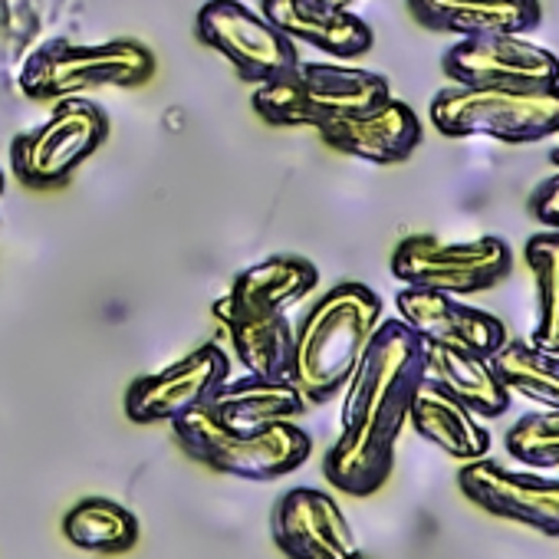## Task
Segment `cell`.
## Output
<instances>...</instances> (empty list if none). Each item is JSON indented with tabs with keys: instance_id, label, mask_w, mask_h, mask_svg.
<instances>
[{
	"instance_id": "6da1fadb",
	"label": "cell",
	"mask_w": 559,
	"mask_h": 559,
	"mask_svg": "<svg viewBox=\"0 0 559 559\" xmlns=\"http://www.w3.org/2000/svg\"><path fill=\"white\" fill-rule=\"evenodd\" d=\"M421 382L425 340L399 317L382 320L343 389L340 438L323 457V474L336 490L349 497H372L385 487Z\"/></svg>"
},
{
	"instance_id": "7a4b0ae2",
	"label": "cell",
	"mask_w": 559,
	"mask_h": 559,
	"mask_svg": "<svg viewBox=\"0 0 559 559\" xmlns=\"http://www.w3.org/2000/svg\"><path fill=\"white\" fill-rule=\"evenodd\" d=\"M382 320V297L356 280L330 287L307 310L294 330L290 372V382L304 392L307 405H326L346 389Z\"/></svg>"
},
{
	"instance_id": "3957f363",
	"label": "cell",
	"mask_w": 559,
	"mask_h": 559,
	"mask_svg": "<svg viewBox=\"0 0 559 559\" xmlns=\"http://www.w3.org/2000/svg\"><path fill=\"white\" fill-rule=\"evenodd\" d=\"M444 139L533 145L559 139V83L549 86H448L428 106Z\"/></svg>"
},
{
	"instance_id": "277c9868",
	"label": "cell",
	"mask_w": 559,
	"mask_h": 559,
	"mask_svg": "<svg viewBox=\"0 0 559 559\" xmlns=\"http://www.w3.org/2000/svg\"><path fill=\"white\" fill-rule=\"evenodd\" d=\"M392 96L389 76L346 67V63H297L273 83L257 86L253 112L266 126H310L320 129L330 119L362 112Z\"/></svg>"
},
{
	"instance_id": "5b68a950",
	"label": "cell",
	"mask_w": 559,
	"mask_h": 559,
	"mask_svg": "<svg viewBox=\"0 0 559 559\" xmlns=\"http://www.w3.org/2000/svg\"><path fill=\"white\" fill-rule=\"evenodd\" d=\"M171 431L191 461L240 480L287 477L313 454V438L294 421H276L257 431H227L204 408H194L175 418Z\"/></svg>"
},
{
	"instance_id": "8992f818",
	"label": "cell",
	"mask_w": 559,
	"mask_h": 559,
	"mask_svg": "<svg viewBox=\"0 0 559 559\" xmlns=\"http://www.w3.org/2000/svg\"><path fill=\"white\" fill-rule=\"evenodd\" d=\"M155 53L139 40L70 44L50 40L21 70V93L34 103H57L93 90H132L155 76Z\"/></svg>"
},
{
	"instance_id": "52a82bcc",
	"label": "cell",
	"mask_w": 559,
	"mask_h": 559,
	"mask_svg": "<svg viewBox=\"0 0 559 559\" xmlns=\"http://www.w3.org/2000/svg\"><path fill=\"white\" fill-rule=\"evenodd\" d=\"M513 273V250L503 237L441 240L435 234H408L392 250V276L402 287L444 290L454 297L487 294Z\"/></svg>"
},
{
	"instance_id": "ba28073f",
	"label": "cell",
	"mask_w": 559,
	"mask_h": 559,
	"mask_svg": "<svg viewBox=\"0 0 559 559\" xmlns=\"http://www.w3.org/2000/svg\"><path fill=\"white\" fill-rule=\"evenodd\" d=\"M109 139V116L83 99H57L47 122L21 132L11 142V168L21 185L47 191L67 185L86 158H93Z\"/></svg>"
},
{
	"instance_id": "9c48e42d",
	"label": "cell",
	"mask_w": 559,
	"mask_h": 559,
	"mask_svg": "<svg viewBox=\"0 0 559 559\" xmlns=\"http://www.w3.org/2000/svg\"><path fill=\"white\" fill-rule=\"evenodd\" d=\"M194 34L221 53L243 83H273L300 63V50L263 14L237 0H207L194 17Z\"/></svg>"
},
{
	"instance_id": "30bf717a",
	"label": "cell",
	"mask_w": 559,
	"mask_h": 559,
	"mask_svg": "<svg viewBox=\"0 0 559 559\" xmlns=\"http://www.w3.org/2000/svg\"><path fill=\"white\" fill-rule=\"evenodd\" d=\"M457 487L490 516L513 520L559 539V474L546 477L539 471H513L490 457H477L464 461Z\"/></svg>"
},
{
	"instance_id": "8fae6325",
	"label": "cell",
	"mask_w": 559,
	"mask_h": 559,
	"mask_svg": "<svg viewBox=\"0 0 559 559\" xmlns=\"http://www.w3.org/2000/svg\"><path fill=\"white\" fill-rule=\"evenodd\" d=\"M230 379V359L217 343L191 349L185 359L165 366L162 372L142 376L126 389V415L135 425L175 421L185 412L201 408Z\"/></svg>"
},
{
	"instance_id": "7c38bea8",
	"label": "cell",
	"mask_w": 559,
	"mask_h": 559,
	"mask_svg": "<svg viewBox=\"0 0 559 559\" xmlns=\"http://www.w3.org/2000/svg\"><path fill=\"white\" fill-rule=\"evenodd\" d=\"M454 86H549L559 83V57L520 34L464 37L441 57Z\"/></svg>"
},
{
	"instance_id": "4fadbf2b",
	"label": "cell",
	"mask_w": 559,
	"mask_h": 559,
	"mask_svg": "<svg viewBox=\"0 0 559 559\" xmlns=\"http://www.w3.org/2000/svg\"><path fill=\"white\" fill-rule=\"evenodd\" d=\"M270 536L287 559H366L340 503L317 487H294L276 500Z\"/></svg>"
},
{
	"instance_id": "5bb4252c",
	"label": "cell",
	"mask_w": 559,
	"mask_h": 559,
	"mask_svg": "<svg viewBox=\"0 0 559 559\" xmlns=\"http://www.w3.org/2000/svg\"><path fill=\"white\" fill-rule=\"evenodd\" d=\"M395 310L399 320L425 343L457 346L487 359L507 343V326L493 313L477 310L444 290L402 287L395 294Z\"/></svg>"
},
{
	"instance_id": "9a60e30c",
	"label": "cell",
	"mask_w": 559,
	"mask_h": 559,
	"mask_svg": "<svg viewBox=\"0 0 559 559\" xmlns=\"http://www.w3.org/2000/svg\"><path fill=\"white\" fill-rule=\"evenodd\" d=\"M317 132L330 148L372 165H402L425 139L418 112L395 96L382 99L372 109L330 119Z\"/></svg>"
},
{
	"instance_id": "2e32d148",
	"label": "cell",
	"mask_w": 559,
	"mask_h": 559,
	"mask_svg": "<svg viewBox=\"0 0 559 559\" xmlns=\"http://www.w3.org/2000/svg\"><path fill=\"white\" fill-rule=\"evenodd\" d=\"M418 27L454 37L533 34L543 24L539 0H405Z\"/></svg>"
},
{
	"instance_id": "e0dca14e",
	"label": "cell",
	"mask_w": 559,
	"mask_h": 559,
	"mask_svg": "<svg viewBox=\"0 0 559 559\" xmlns=\"http://www.w3.org/2000/svg\"><path fill=\"white\" fill-rule=\"evenodd\" d=\"M211 317L221 323L234 346L237 362L247 376L260 379H290L294 372V323L287 313H253L230 304L224 294L214 300Z\"/></svg>"
},
{
	"instance_id": "ac0fdd59",
	"label": "cell",
	"mask_w": 559,
	"mask_h": 559,
	"mask_svg": "<svg viewBox=\"0 0 559 559\" xmlns=\"http://www.w3.org/2000/svg\"><path fill=\"white\" fill-rule=\"evenodd\" d=\"M260 14L294 44H307L326 57H366L376 44L372 27L353 11H317L304 0H260Z\"/></svg>"
},
{
	"instance_id": "d6986e66",
	"label": "cell",
	"mask_w": 559,
	"mask_h": 559,
	"mask_svg": "<svg viewBox=\"0 0 559 559\" xmlns=\"http://www.w3.org/2000/svg\"><path fill=\"white\" fill-rule=\"evenodd\" d=\"M201 408L227 431H257L276 421H297L310 405L290 379L243 376L227 379Z\"/></svg>"
},
{
	"instance_id": "ffe728a7",
	"label": "cell",
	"mask_w": 559,
	"mask_h": 559,
	"mask_svg": "<svg viewBox=\"0 0 559 559\" xmlns=\"http://www.w3.org/2000/svg\"><path fill=\"white\" fill-rule=\"evenodd\" d=\"M425 379L457 399L477 418H500L513 399L487 356L457 346L425 343Z\"/></svg>"
},
{
	"instance_id": "44dd1931",
	"label": "cell",
	"mask_w": 559,
	"mask_h": 559,
	"mask_svg": "<svg viewBox=\"0 0 559 559\" xmlns=\"http://www.w3.org/2000/svg\"><path fill=\"white\" fill-rule=\"evenodd\" d=\"M320 287V270L297 253H273L234 276L227 290L230 304L253 313H287L290 304L304 300Z\"/></svg>"
},
{
	"instance_id": "7402d4cb",
	"label": "cell",
	"mask_w": 559,
	"mask_h": 559,
	"mask_svg": "<svg viewBox=\"0 0 559 559\" xmlns=\"http://www.w3.org/2000/svg\"><path fill=\"white\" fill-rule=\"evenodd\" d=\"M408 421L425 441H431L457 461H477L490 451V431L477 421V415L438 385H431L428 379L418 385L412 399Z\"/></svg>"
},
{
	"instance_id": "603a6c76",
	"label": "cell",
	"mask_w": 559,
	"mask_h": 559,
	"mask_svg": "<svg viewBox=\"0 0 559 559\" xmlns=\"http://www.w3.org/2000/svg\"><path fill=\"white\" fill-rule=\"evenodd\" d=\"M63 536L86 552H129L139 543V520L109 497H86L63 516Z\"/></svg>"
},
{
	"instance_id": "cb8c5ba5",
	"label": "cell",
	"mask_w": 559,
	"mask_h": 559,
	"mask_svg": "<svg viewBox=\"0 0 559 559\" xmlns=\"http://www.w3.org/2000/svg\"><path fill=\"white\" fill-rule=\"evenodd\" d=\"M490 362L510 395H523L543 408H559V353L507 336Z\"/></svg>"
},
{
	"instance_id": "d4e9b609",
	"label": "cell",
	"mask_w": 559,
	"mask_h": 559,
	"mask_svg": "<svg viewBox=\"0 0 559 559\" xmlns=\"http://www.w3.org/2000/svg\"><path fill=\"white\" fill-rule=\"evenodd\" d=\"M523 260L536 287V323L530 343L559 353V227H543L526 237Z\"/></svg>"
},
{
	"instance_id": "484cf974",
	"label": "cell",
	"mask_w": 559,
	"mask_h": 559,
	"mask_svg": "<svg viewBox=\"0 0 559 559\" xmlns=\"http://www.w3.org/2000/svg\"><path fill=\"white\" fill-rule=\"evenodd\" d=\"M507 454L536 471L559 467V408H539L507 428Z\"/></svg>"
},
{
	"instance_id": "4316f807",
	"label": "cell",
	"mask_w": 559,
	"mask_h": 559,
	"mask_svg": "<svg viewBox=\"0 0 559 559\" xmlns=\"http://www.w3.org/2000/svg\"><path fill=\"white\" fill-rule=\"evenodd\" d=\"M530 217H536L543 227H559V171L539 181L530 194Z\"/></svg>"
},
{
	"instance_id": "83f0119b",
	"label": "cell",
	"mask_w": 559,
	"mask_h": 559,
	"mask_svg": "<svg viewBox=\"0 0 559 559\" xmlns=\"http://www.w3.org/2000/svg\"><path fill=\"white\" fill-rule=\"evenodd\" d=\"M304 4L317 11H353V4H359V0H304Z\"/></svg>"
},
{
	"instance_id": "f1b7e54d",
	"label": "cell",
	"mask_w": 559,
	"mask_h": 559,
	"mask_svg": "<svg viewBox=\"0 0 559 559\" xmlns=\"http://www.w3.org/2000/svg\"><path fill=\"white\" fill-rule=\"evenodd\" d=\"M549 162H552V165H556V168H559V145H556V148H552V152H549Z\"/></svg>"
},
{
	"instance_id": "f546056e",
	"label": "cell",
	"mask_w": 559,
	"mask_h": 559,
	"mask_svg": "<svg viewBox=\"0 0 559 559\" xmlns=\"http://www.w3.org/2000/svg\"><path fill=\"white\" fill-rule=\"evenodd\" d=\"M0 198H4V168H0Z\"/></svg>"
}]
</instances>
